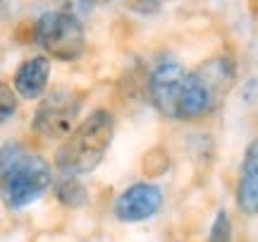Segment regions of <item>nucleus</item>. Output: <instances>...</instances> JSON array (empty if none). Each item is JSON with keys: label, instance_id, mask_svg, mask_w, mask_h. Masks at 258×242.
Instances as JSON below:
<instances>
[{"label": "nucleus", "instance_id": "1", "mask_svg": "<svg viewBox=\"0 0 258 242\" xmlns=\"http://www.w3.org/2000/svg\"><path fill=\"white\" fill-rule=\"evenodd\" d=\"M115 120L105 108H96L74 127L57 149L55 163L64 175H89L101 166L112 144Z\"/></svg>", "mask_w": 258, "mask_h": 242}, {"label": "nucleus", "instance_id": "2", "mask_svg": "<svg viewBox=\"0 0 258 242\" xmlns=\"http://www.w3.org/2000/svg\"><path fill=\"white\" fill-rule=\"evenodd\" d=\"M53 182V173L46 159L24 154L12 144L3 149V189L10 209H24L36 202Z\"/></svg>", "mask_w": 258, "mask_h": 242}, {"label": "nucleus", "instance_id": "3", "mask_svg": "<svg viewBox=\"0 0 258 242\" xmlns=\"http://www.w3.org/2000/svg\"><path fill=\"white\" fill-rule=\"evenodd\" d=\"M36 41L50 58L64 63L82 58L86 48V34L82 22L67 10H50L38 17Z\"/></svg>", "mask_w": 258, "mask_h": 242}, {"label": "nucleus", "instance_id": "4", "mask_svg": "<svg viewBox=\"0 0 258 242\" xmlns=\"http://www.w3.org/2000/svg\"><path fill=\"white\" fill-rule=\"evenodd\" d=\"M79 111H82V96H77L70 89H55L38 103L31 125L41 137L60 139L77 127Z\"/></svg>", "mask_w": 258, "mask_h": 242}, {"label": "nucleus", "instance_id": "5", "mask_svg": "<svg viewBox=\"0 0 258 242\" xmlns=\"http://www.w3.org/2000/svg\"><path fill=\"white\" fill-rule=\"evenodd\" d=\"M186 79H189V72L177 60H160L153 67V72L148 77V96L158 113L182 120Z\"/></svg>", "mask_w": 258, "mask_h": 242}, {"label": "nucleus", "instance_id": "6", "mask_svg": "<svg viewBox=\"0 0 258 242\" xmlns=\"http://www.w3.org/2000/svg\"><path fill=\"white\" fill-rule=\"evenodd\" d=\"M160 206H163L160 187L151 185V182H137L117 197L115 216L124 223H137V221H146L151 216H156Z\"/></svg>", "mask_w": 258, "mask_h": 242}, {"label": "nucleus", "instance_id": "7", "mask_svg": "<svg viewBox=\"0 0 258 242\" xmlns=\"http://www.w3.org/2000/svg\"><path fill=\"white\" fill-rule=\"evenodd\" d=\"M237 206L246 216L258 214V139L251 141L241 159L239 182H237Z\"/></svg>", "mask_w": 258, "mask_h": 242}, {"label": "nucleus", "instance_id": "8", "mask_svg": "<svg viewBox=\"0 0 258 242\" xmlns=\"http://www.w3.org/2000/svg\"><path fill=\"white\" fill-rule=\"evenodd\" d=\"M48 79H50V60L43 56L29 58L15 72V91L27 101L38 99L46 91Z\"/></svg>", "mask_w": 258, "mask_h": 242}, {"label": "nucleus", "instance_id": "9", "mask_svg": "<svg viewBox=\"0 0 258 242\" xmlns=\"http://www.w3.org/2000/svg\"><path fill=\"white\" fill-rule=\"evenodd\" d=\"M57 199L67 206L79 209V206L86 204V189L74 180V175H64V180L60 182V187H57Z\"/></svg>", "mask_w": 258, "mask_h": 242}, {"label": "nucleus", "instance_id": "10", "mask_svg": "<svg viewBox=\"0 0 258 242\" xmlns=\"http://www.w3.org/2000/svg\"><path fill=\"white\" fill-rule=\"evenodd\" d=\"M208 242H232V223L227 211H218L215 221H213L211 235H208Z\"/></svg>", "mask_w": 258, "mask_h": 242}, {"label": "nucleus", "instance_id": "11", "mask_svg": "<svg viewBox=\"0 0 258 242\" xmlns=\"http://www.w3.org/2000/svg\"><path fill=\"white\" fill-rule=\"evenodd\" d=\"M160 5H163V0H134L132 10L139 12V15H153V12L160 10Z\"/></svg>", "mask_w": 258, "mask_h": 242}, {"label": "nucleus", "instance_id": "12", "mask_svg": "<svg viewBox=\"0 0 258 242\" xmlns=\"http://www.w3.org/2000/svg\"><path fill=\"white\" fill-rule=\"evenodd\" d=\"M0 99H3V122H8V118L15 113V99H12V91H10L8 84H3Z\"/></svg>", "mask_w": 258, "mask_h": 242}]
</instances>
